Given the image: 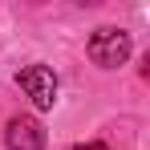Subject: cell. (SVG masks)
Here are the masks:
<instances>
[{
  "mask_svg": "<svg viewBox=\"0 0 150 150\" xmlns=\"http://www.w3.org/2000/svg\"><path fill=\"white\" fill-rule=\"evenodd\" d=\"M89 57L101 69L126 65V57H130V33H122V28H98L89 37Z\"/></svg>",
  "mask_w": 150,
  "mask_h": 150,
  "instance_id": "obj_1",
  "label": "cell"
},
{
  "mask_svg": "<svg viewBox=\"0 0 150 150\" xmlns=\"http://www.w3.org/2000/svg\"><path fill=\"white\" fill-rule=\"evenodd\" d=\"M16 81H21L25 98H33L37 110H53V101H57V77H53L49 65H25Z\"/></svg>",
  "mask_w": 150,
  "mask_h": 150,
  "instance_id": "obj_2",
  "label": "cell"
},
{
  "mask_svg": "<svg viewBox=\"0 0 150 150\" xmlns=\"http://www.w3.org/2000/svg\"><path fill=\"white\" fill-rule=\"evenodd\" d=\"M73 150H110L105 142H81V146H73Z\"/></svg>",
  "mask_w": 150,
  "mask_h": 150,
  "instance_id": "obj_4",
  "label": "cell"
},
{
  "mask_svg": "<svg viewBox=\"0 0 150 150\" xmlns=\"http://www.w3.org/2000/svg\"><path fill=\"white\" fill-rule=\"evenodd\" d=\"M4 146L8 150H45V130H41V122L28 118V114L8 118V126H4Z\"/></svg>",
  "mask_w": 150,
  "mask_h": 150,
  "instance_id": "obj_3",
  "label": "cell"
}]
</instances>
